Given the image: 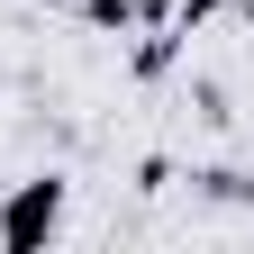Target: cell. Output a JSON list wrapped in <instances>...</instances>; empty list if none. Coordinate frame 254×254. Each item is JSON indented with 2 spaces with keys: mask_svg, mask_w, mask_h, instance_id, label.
<instances>
[{
  "mask_svg": "<svg viewBox=\"0 0 254 254\" xmlns=\"http://www.w3.org/2000/svg\"><path fill=\"white\" fill-rule=\"evenodd\" d=\"M55 227H64V182H55V173H46V182H18L9 209H0V245H9V254H37Z\"/></svg>",
  "mask_w": 254,
  "mask_h": 254,
  "instance_id": "cell-1",
  "label": "cell"
},
{
  "mask_svg": "<svg viewBox=\"0 0 254 254\" xmlns=\"http://www.w3.org/2000/svg\"><path fill=\"white\" fill-rule=\"evenodd\" d=\"M209 200H254V173H190Z\"/></svg>",
  "mask_w": 254,
  "mask_h": 254,
  "instance_id": "cell-2",
  "label": "cell"
},
{
  "mask_svg": "<svg viewBox=\"0 0 254 254\" xmlns=\"http://www.w3.org/2000/svg\"><path fill=\"white\" fill-rule=\"evenodd\" d=\"M218 9H227V0H173V27H182V37H200Z\"/></svg>",
  "mask_w": 254,
  "mask_h": 254,
  "instance_id": "cell-3",
  "label": "cell"
}]
</instances>
